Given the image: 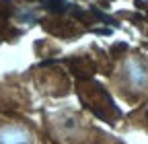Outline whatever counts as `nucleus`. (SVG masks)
Here are the masks:
<instances>
[{
    "label": "nucleus",
    "instance_id": "nucleus-1",
    "mask_svg": "<svg viewBox=\"0 0 148 144\" xmlns=\"http://www.w3.org/2000/svg\"><path fill=\"white\" fill-rule=\"evenodd\" d=\"M0 144H37V136L25 121H0Z\"/></svg>",
    "mask_w": 148,
    "mask_h": 144
},
{
    "label": "nucleus",
    "instance_id": "nucleus-2",
    "mask_svg": "<svg viewBox=\"0 0 148 144\" xmlns=\"http://www.w3.org/2000/svg\"><path fill=\"white\" fill-rule=\"evenodd\" d=\"M125 82L132 91L148 88V66L138 58L127 60L125 62Z\"/></svg>",
    "mask_w": 148,
    "mask_h": 144
}]
</instances>
